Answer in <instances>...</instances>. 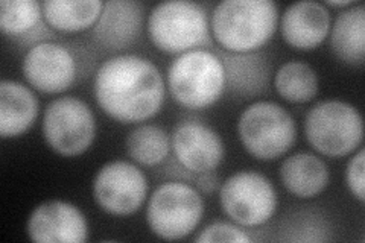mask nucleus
<instances>
[{"label": "nucleus", "mask_w": 365, "mask_h": 243, "mask_svg": "<svg viewBox=\"0 0 365 243\" xmlns=\"http://www.w3.org/2000/svg\"><path fill=\"white\" fill-rule=\"evenodd\" d=\"M304 135L318 154L329 158L347 157L364 140L362 115L346 100H322L306 114Z\"/></svg>", "instance_id": "5"}, {"label": "nucleus", "mask_w": 365, "mask_h": 243, "mask_svg": "<svg viewBox=\"0 0 365 243\" xmlns=\"http://www.w3.org/2000/svg\"><path fill=\"white\" fill-rule=\"evenodd\" d=\"M150 184L143 170L127 160H113L93 178L91 193L102 212L111 216H131L143 207Z\"/></svg>", "instance_id": "10"}, {"label": "nucleus", "mask_w": 365, "mask_h": 243, "mask_svg": "<svg viewBox=\"0 0 365 243\" xmlns=\"http://www.w3.org/2000/svg\"><path fill=\"white\" fill-rule=\"evenodd\" d=\"M222 212L244 228L268 224L277 210V192L264 173L239 170L220 186Z\"/></svg>", "instance_id": "9"}, {"label": "nucleus", "mask_w": 365, "mask_h": 243, "mask_svg": "<svg viewBox=\"0 0 365 243\" xmlns=\"http://www.w3.org/2000/svg\"><path fill=\"white\" fill-rule=\"evenodd\" d=\"M277 26L279 8L272 0H222L210 14L212 38L232 53L257 52Z\"/></svg>", "instance_id": "2"}, {"label": "nucleus", "mask_w": 365, "mask_h": 243, "mask_svg": "<svg viewBox=\"0 0 365 243\" xmlns=\"http://www.w3.org/2000/svg\"><path fill=\"white\" fill-rule=\"evenodd\" d=\"M197 243H213V242H236L250 243L253 242L244 227L232 222H213L205 227L195 237Z\"/></svg>", "instance_id": "24"}, {"label": "nucleus", "mask_w": 365, "mask_h": 243, "mask_svg": "<svg viewBox=\"0 0 365 243\" xmlns=\"http://www.w3.org/2000/svg\"><path fill=\"white\" fill-rule=\"evenodd\" d=\"M170 150L177 163L201 175L218 169L225 157L222 137L200 120H182L170 134Z\"/></svg>", "instance_id": "12"}, {"label": "nucleus", "mask_w": 365, "mask_h": 243, "mask_svg": "<svg viewBox=\"0 0 365 243\" xmlns=\"http://www.w3.org/2000/svg\"><path fill=\"white\" fill-rule=\"evenodd\" d=\"M205 212L202 193L186 181H166L150 195L146 222L163 240H181L201 224Z\"/></svg>", "instance_id": "7"}, {"label": "nucleus", "mask_w": 365, "mask_h": 243, "mask_svg": "<svg viewBox=\"0 0 365 243\" xmlns=\"http://www.w3.org/2000/svg\"><path fill=\"white\" fill-rule=\"evenodd\" d=\"M237 137L247 152L260 161H274L297 140L294 115L277 102L256 100L237 119Z\"/></svg>", "instance_id": "6"}, {"label": "nucleus", "mask_w": 365, "mask_h": 243, "mask_svg": "<svg viewBox=\"0 0 365 243\" xmlns=\"http://www.w3.org/2000/svg\"><path fill=\"white\" fill-rule=\"evenodd\" d=\"M40 114L34 91L14 79L0 81V137L17 138L28 133Z\"/></svg>", "instance_id": "18"}, {"label": "nucleus", "mask_w": 365, "mask_h": 243, "mask_svg": "<svg viewBox=\"0 0 365 243\" xmlns=\"http://www.w3.org/2000/svg\"><path fill=\"white\" fill-rule=\"evenodd\" d=\"M0 31L20 46L32 48L51 41L55 36L43 17V2L38 0H2L0 2Z\"/></svg>", "instance_id": "16"}, {"label": "nucleus", "mask_w": 365, "mask_h": 243, "mask_svg": "<svg viewBox=\"0 0 365 243\" xmlns=\"http://www.w3.org/2000/svg\"><path fill=\"white\" fill-rule=\"evenodd\" d=\"M41 134L55 154L71 158L83 155L96 137L95 113L76 96H61L44 108Z\"/></svg>", "instance_id": "8"}, {"label": "nucleus", "mask_w": 365, "mask_h": 243, "mask_svg": "<svg viewBox=\"0 0 365 243\" xmlns=\"http://www.w3.org/2000/svg\"><path fill=\"white\" fill-rule=\"evenodd\" d=\"M145 6L135 0H110L91 28V38L108 52L128 49L140 37L143 28Z\"/></svg>", "instance_id": "14"}, {"label": "nucleus", "mask_w": 365, "mask_h": 243, "mask_svg": "<svg viewBox=\"0 0 365 243\" xmlns=\"http://www.w3.org/2000/svg\"><path fill=\"white\" fill-rule=\"evenodd\" d=\"M274 88L282 99L291 103L311 102L319 90L318 73L304 61H287L274 73Z\"/></svg>", "instance_id": "23"}, {"label": "nucleus", "mask_w": 365, "mask_h": 243, "mask_svg": "<svg viewBox=\"0 0 365 243\" xmlns=\"http://www.w3.org/2000/svg\"><path fill=\"white\" fill-rule=\"evenodd\" d=\"M26 233L36 243H84L90 228L86 214L75 204L49 200L31 212Z\"/></svg>", "instance_id": "13"}, {"label": "nucleus", "mask_w": 365, "mask_h": 243, "mask_svg": "<svg viewBox=\"0 0 365 243\" xmlns=\"http://www.w3.org/2000/svg\"><path fill=\"white\" fill-rule=\"evenodd\" d=\"M358 2L355 0H327L324 4L326 6H334V8H350L353 5H356Z\"/></svg>", "instance_id": "27"}, {"label": "nucleus", "mask_w": 365, "mask_h": 243, "mask_svg": "<svg viewBox=\"0 0 365 243\" xmlns=\"http://www.w3.org/2000/svg\"><path fill=\"white\" fill-rule=\"evenodd\" d=\"M99 108L120 123H142L162 110L166 81L145 56L116 53L101 63L93 79Z\"/></svg>", "instance_id": "1"}, {"label": "nucleus", "mask_w": 365, "mask_h": 243, "mask_svg": "<svg viewBox=\"0 0 365 243\" xmlns=\"http://www.w3.org/2000/svg\"><path fill=\"white\" fill-rule=\"evenodd\" d=\"M225 67L227 88L241 99H251L267 91L271 79V61L264 52L232 53L216 51Z\"/></svg>", "instance_id": "17"}, {"label": "nucleus", "mask_w": 365, "mask_h": 243, "mask_svg": "<svg viewBox=\"0 0 365 243\" xmlns=\"http://www.w3.org/2000/svg\"><path fill=\"white\" fill-rule=\"evenodd\" d=\"M365 150L358 148L356 154L347 161L346 166V184L350 193L364 204L365 201Z\"/></svg>", "instance_id": "25"}, {"label": "nucleus", "mask_w": 365, "mask_h": 243, "mask_svg": "<svg viewBox=\"0 0 365 243\" xmlns=\"http://www.w3.org/2000/svg\"><path fill=\"white\" fill-rule=\"evenodd\" d=\"M26 83L46 95H58L73 87L79 75V61L68 46L43 41L28 49L21 61Z\"/></svg>", "instance_id": "11"}, {"label": "nucleus", "mask_w": 365, "mask_h": 243, "mask_svg": "<svg viewBox=\"0 0 365 243\" xmlns=\"http://www.w3.org/2000/svg\"><path fill=\"white\" fill-rule=\"evenodd\" d=\"M279 177L295 198L312 200L322 195L330 181V170L323 158L312 152H295L283 160Z\"/></svg>", "instance_id": "19"}, {"label": "nucleus", "mask_w": 365, "mask_h": 243, "mask_svg": "<svg viewBox=\"0 0 365 243\" xmlns=\"http://www.w3.org/2000/svg\"><path fill=\"white\" fill-rule=\"evenodd\" d=\"M102 9V0H44L43 17L51 29L72 33L93 28Z\"/></svg>", "instance_id": "21"}, {"label": "nucleus", "mask_w": 365, "mask_h": 243, "mask_svg": "<svg viewBox=\"0 0 365 243\" xmlns=\"http://www.w3.org/2000/svg\"><path fill=\"white\" fill-rule=\"evenodd\" d=\"M197 189L201 193H213L215 190L220 189V178L216 175L215 170L213 172H207V173H201V175H197Z\"/></svg>", "instance_id": "26"}, {"label": "nucleus", "mask_w": 365, "mask_h": 243, "mask_svg": "<svg viewBox=\"0 0 365 243\" xmlns=\"http://www.w3.org/2000/svg\"><path fill=\"white\" fill-rule=\"evenodd\" d=\"M330 49L341 63L362 66L365 58V6L342 9L330 26Z\"/></svg>", "instance_id": "20"}, {"label": "nucleus", "mask_w": 365, "mask_h": 243, "mask_svg": "<svg viewBox=\"0 0 365 243\" xmlns=\"http://www.w3.org/2000/svg\"><path fill=\"white\" fill-rule=\"evenodd\" d=\"M332 16L324 4L300 0L284 8L280 32L288 46L297 51H314L329 37Z\"/></svg>", "instance_id": "15"}, {"label": "nucleus", "mask_w": 365, "mask_h": 243, "mask_svg": "<svg viewBox=\"0 0 365 243\" xmlns=\"http://www.w3.org/2000/svg\"><path fill=\"white\" fill-rule=\"evenodd\" d=\"M148 36L160 52L181 55L193 49H212L210 17L204 5L189 0L157 4L148 16Z\"/></svg>", "instance_id": "4"}, {"label": "nucleus", "mask_w": 365, "mask_h": 243, "mask_svg": "<svg viewBox=\"0 0 365 243\" xmlns=\"http://www.w3.org/2000/svg\"><path fill=\"white\" fill-rule=\"evenodd\" d=\"M170 96L187 110H204L215 105L227 90L225 67L212 49H193L177 55L166 73Z\"/></svg>", "instance_id": "3"}, {"label": "nucleus", "mask_w": 365, "mask_h": 243, "mask_svg": "<svg viewBox=\"0 0 365 243\" xmlns=\"http://www.w3.org/2000/svg\"><path fill=\"white\" fill-rule=\"evenodd\" d=\"M125 148L134 163L155 167L169 157L170 135L158 125L139 123L128 133Z\"/></svg>", "instance_id": "22"}]
</instances>
